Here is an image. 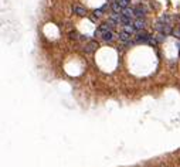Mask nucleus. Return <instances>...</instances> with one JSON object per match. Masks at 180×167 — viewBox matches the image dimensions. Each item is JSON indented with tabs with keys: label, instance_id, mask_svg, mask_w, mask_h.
Returning <instances> with one entry per match:
<instances>
[{
	"label": "nucleus",
	"instance_id": "f257e3e1",
	"mask_svg": "<svg viewBox=\"0 0 180 167\" xmlns=\"http://www.w3.org/2000/svg\"><path fill=\"white\" fill-rule=\"evenodd\" d=\"M156 30H158L160 34H163V36H169V34H172V31H173V28H172L170 24L164 23V21H162V20L158 21V24H156Z\"/></svg>",
	"mask_w": 180,
	"mask_h": 167
},
{
	"label": "nucleus",
	"instance_id": "f03ea898",
	"mask_svg": "<svg viewBox=\"0 0 180 167\" xmlns=\"http://www.w3.org/2000/svg\"><path fill=\"white\" fill-rule=\"evenodd\" d=\"M150 41V34H148L146 31H143V30H140L139 33H138V36H136L135 38V43H149Z\"/></svg>",
	"mask_w": 180,
	"mask_h": 167
},
{
	"label": "nucleus",
	"instance_id": "7ed1b4c3",
	"mask_svg": "<svg viewBox=\"0 0 180 167\" xmlns=\"http://www.w3.org/2000/svg\"><path fill=\"white\" fill-rule=\"evenodd\" d=\"M118 37H119V40H121L122 43H125V44H129V43H131V37H132V34H129L128 31L122 30V31H119Z\"/></svg>",
	"mask_w": 180,
	"mask_h": 167
},
{
	"label": "nucleus",
	"instance_id": "20e7f679",
	"mask_svg": "<svg viewBox=\"0 0 180 167\" xmlns=\"http://www.w3.org/2000/svg\"><path fill=\"white\" fill-rule=\"evenodd\" d=\"M96 48H98V43H96V41H90V43L85 46V48H84V52L91 54V52H94Z\"/></svg>",
	"mask_w": 180,
	"mask_h": 167
},
{
	"label": "nucleus",
	"instance_id": "39448f33",
	"mask_svg": "<svg viewBox=\"0 0 180 167\" xmlns=\"http://www.w3.org/2000/svg\"><path fill=\"white\" fill-rule=\"evenodd\" d=\"M133 13H135V17H138V19H143L145 14H146V9L142 7V6H139V7H135V9H133Z\"/></svg>",
	"mask_w": 180,
	"mask_h": 167
},
{
	"label": "nucleus",
	"instance_id": "423d86ee",
	"mask_svg": "<svg viewBox=\"0 0 180 167\" xmlns=\"http://www.w3.org/2000/svg\"><path fill=\"white\" fill-rule=\"evenodd\" d=\"M104 41H107V43H111L113 40V33L112 30H107V31H104L102 33V37H101Z\"/></svg>",
	"mask_w": 180,
	"mask_h": 167
},
{
	"label": "nucleus",
	"instance_id": "0eeeda50",
	"mask_svg": "<svg viewBox=\"0 0 180 167\" xmlns=\"http://www.w3.org/2000/svg\"><path fill=\"white\" fill-rule=\"evenodd\" d=\"M145 25H146V21H145V19H136L135 21H133V27H135L136 30H143L145 28Z\"/></svg>",
	"mask_w": 180,
	"mask_h": 167
},
{
	"label": "nucleus",
	"instance_id": "6e6552de",
	"mask_svg": "<svg viewBox=\"0 0 180 167\" xmlns=\"http://www.w3.org/2000/svg\"><path fill=\"white\" fill-rule=\"evenodd\" d=\"M72 11H74V14L81 16V17L87 14V10H85L84 7H80V6H74V7H72Z\"/></svg>",
	"mask_w": 180,
	"mask_h": 167
},
{
	"label": "nucleus",
	"instance_id": "1a4fd4ad",
	"mask_svg": "<svg viewBox=\"0 0 180 167\" xmlns=\"http://www.w3.org/2000/svg\"><path fill=\"white\" fill-rule=\"evenodd\" d=\"M111 7H112V10H113V13H122V10H123V7L118 3V1H113L112 4H111Z\"/></svg>",
	"mask_w": 180,
	"mask_h": 167
},
{
	"label": "nucleus",
	"instance_id": "9d476101",
	"mask_svg": "<svg viewBox=\"0 0 180 167\" xmlns=\"http://www.w3.org/2000/svg\"><path fill=\"white\" fill-rule=\"evenodd\" d=\"M122 14H125V16H128V17H133V16H135L133 9H129V7H125V9L122 10Z\"/></svg>",
	"mask_w": 180,
	"mask_h": 167
},
{
	"label": "nucleus",
	"instance_id": "9b49d317",
	"mask_svg": "<svg viewBox=\"0 0 180 167\" xmlns=\"http://www.w3.org/2000/svg\"><path fill=\"white\" fill-rule=\"evenodd\" d=\"M116 1H118V3L123 7V9H125V7H128V4H129V1H131V0H116Z\"/></svg>",
	"mask_w": 180,
	"mask_h": 167
},
{
	"label": "nucleus",
	"instance_id": "f8f14e48",
	"mask_svg": "<svg viewBox=\"0 0 180 167\" xmlns=\"http://www.w3.org/2000/svg\"><path fill=\"white\" fill-rule=\"evenodd\" d=\"M102 11H104V9L101 7V9H98V10L94 11V16H95V17H101V16H102Z\"/></svg>",
	"mask_w": 180,
	"mask_h": 167
},
{
	"label": "nucleus",
	"instance_id": "ddd939ff",
	"mask_svg": "<svg viewBox=\"0 0 180 167\" xmlns=\"http://www.w3.org/2000/svg\"><path fill=\"white\" fill-rule=\"evenodd\" d=\"M172 34H173L175 37H177V38H180V28H175V30L172 31Z\"/></svg>",
	"mask_w": 180,
	"mask_h": 167
},
{
	"label": "nucleus",
	"instance_id": "4468645a",
	"mask_svg": "<svg viewBox=\"0 0 180 167\" xmlns=\"http://www.w3.org/2000/svg\"><path fill=\"white\" fill-rule=\"evenodd\" d=\"M69 37H71L72 40H74V38H77V33H72V31H71V33H69Z\"/></svg>",
	"mask_w": 180,
	"mask_h": 167
}]
</instances>
